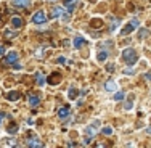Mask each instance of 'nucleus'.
Instances as JSON below:
<instances>
[{"mask_svg": "<svg viewBox=\"0 0 151 148\" xmlns=\"http://www.w3.org/2000/svg\"><path fill=\"white\" fill-rule=\"evenodd\" d=\"M122 58H124V61L127 64H135L137 60H138V55H137V52L134 48H125L124 52H122Z\"/></svg>", "mask_w": 151, "mask_h": 148, "instance_id": "f257e3e1", "label": "nucleus"}, {"mask_svg": "<svg viewBox=\"0 0 151 148\" xmlns=\"http://www.w3.org/2000/svg\"><path fill=\"white\" fill-rule=\"evenodd\" d=\"M45 21H47V16H45V12H42V10H39L32 15V23L34 24H44Z\"/></svg>", "mask_w": 151, "mask_h": 148, "instance_id": "f03ea898", "label": "nucleus"}, {"mask_svg": "<svg viewBox=\"0 0 151 148\" xmlns=\"http://www.w3.org/2000/svg\"><path fill=\"white\" fill-rule=\"evenodd\" d=\"M138 24H140V21H138V19H132L130 23H129L127 26H125L124 29H122V32H121V34H122V35H127V34H130V32L134 31L135 27L138 26Z\"/></svg>", "mask_w": 151, "mask_h": 148, "instance_id": "7ed1b4c3", "label": "nucleus"}, {"mask_svg": "<svg viewBox=\"0 0 151 148\" xmlns=\"http://www.w3.org/2000/svg\"><path fill=\"white\" fill-rule=\"evenodd\" d=\"M27 147H31V148L39 147V148H40V147H44V143H42L37 137H29V139H27Z\"/></svg>", "mask_w": 151, "mask_h": 148, "instance_id": "20e7f679", "label": "nucleus"}, {"mask_svg": "<svg viewBox=\"0 0 151 148\" xmlns=\"http://www.w3.org/2000/svg\"><path fill=\"white\" fill-rule=\"evenodd\" d=\"M12 3L18 8H27L31 5V0H12Z\"/></svg>", "mask_w": 151, "mask_h": 148, "instance_id": "39448f33", "label": "nucleus"}, {"mask_svg": "<svg viewBox=\"0 0 151 148\" xmlns=\"http://www.w3.org/2000/svg\"><path fill=\"white\" fill-rule=\"evenodd\" d=\"M63 2H64V5H66L68 12H69V13H73V12H74V8H76V5H77V2H79V0H63Z\"/></svg>", "mask_w": 151, "mask_h": 148, "instance_id": "423d86ee", "label": "nucleus"}, {"mask_svg": "<svg viewBox=\"0 0 151 148\" xmlns=\"http://www.w3.org/2000/svg\"><path fill=\"white\" fill-rule=\"evenodd\" d=\"M16 60H18V53H16V52H10L8 55H6V58H5V61H3V63H5V64H10V63H15Z\"/></svg>", "mask_w": 151, "mask_h": 148, "instance_id": "0eeeda50", "label": "nucleus"}, {"mask_svg": "<svg viewBox=\"0 0 151 148\" xmlns=\"http://www.w3.org/2000/svg\"><path fill=\"white\" fill-rule=\"evenodd\" d=\"M61 13H64L63 12V6H55V8L50 10V18H52V19H53V18H58Z\"/></svg>", "mask_w": 151, "mask_h": 148, "instance_id": "6e6552de", "label": "nucleus"}, {"mask_svg": "<svg viewBox=\"0 0 151 148\" xmlns=\"http://www.w3.org/2000/svg\"><path fill=\"white\" fill-rule=\"evenodd\" d=\"M71 114V110H69V106H64V108H61V110L58 111V116L61 119H66L68 116Z\"/></svg>", "mask_w": 151, "mask_h": 148, "instance_id": "1a4fd4ad", "label": "nucleus"}, {"mask_svg": "<svg viewBox=\"0 0 151 148\" xmlns=\"http://www.w3.org/2000/svg\"><path fill=\"white\" fill-rule=\"evenodd\" d=\"M105 89L108 90V92H114V90L117 89V85H116V82H114V81H108L105 84Z\"/></svg>", "mask_w": 151, "mask_h": 148, "instance_id": "9d476101", "label": "nucleus"}, {"mask_svg": "<svg viewBox=\"0 0 151 148\" xmlns=\"http://www.w3.org/2000/svg\"><path fill=\"white\" fill-rule=\"evenodd\" d=\"M87 44V40H85V39H82V37H76L74 39V47L76 48H81L82 45H85Z\"/></svg>", "mask_w": 151, "mask_h": 148, "instance_id": "9b49d317", "label": "nucleus"}, {"mask_svg": "<svg viewBox=\"0 0 151 148\" xmlns=\"http://www.w3.org/2000/svg\"><path fill=\"white\" fill-rule=\"evenodd\" d=\"M48 82H50V84H53V85H55V84H58V82H60V74H58V73L52 74V76L48 77Z\"/></svg>", "mask_w": 151, "mask_h": 148, "instance_id": "f8f14e48", "label": "nucleus"}, {"mask_svg": "<svg viewBox=\"0 0 151 148\" xmlns=\"http://www.w3.org/2000/svg\"><path fill=\"white\" fill-rule=\"evenodd\" d=\"M12 24L15 27H21V26H23V19L18 18V16H15V18H12Z\"/></svg>", "mask_w": 151, "mask_h": 148, "instance_id": "ddd939ff", "label": "nucleus"}, {"mask_svg": "<svg viewBox=\"0 0 151 148\" xmlns=\"http://www.w3.org/2000/svg\"><path fill=\"white\" fill-rule=\"evenodd\" d=\"M29 103H31V106H37V105L40 103V98L35 97V95H31L29 97Z\"/></svg>", "mask_w": 151, "mask_h": 148, "instance_id": "4468645a", "label": "nucleus"}, {"mask_svg": "<svg viewBox=\"0 0 151 148\" xmlns=\"http://www.w3.org/2000/svg\"><path fill=\"white\" fill-rule=\"evenodd\" d=\"M6 98H8V100H13V102H15V100L19 98V93H18V92H10L8 95H6Z\"/></svg>", "mask_w": 151, "mask_h": 148, "instance_id": "2eb2a0df", "label": "nucleus"}, {"mask_svg": "<svg viewBox=\"0 0 151 148\" xmlns=\"http://www.w3.org/2000/svg\"><path fill=\"white\" fill-rule=\"evenodd\" d=\"M108 58V52H105V50H101V52L98 53V61H105Z\"/></svg>", "mask_w": 151, "mask_h": 148, "instance_id": "dca6fc26", "label": "nucleus"}, {"mask_svg": "<svg viewBox=\"0 0 151 148\" xmlns=\"http://www.w3.org/2000/svg\"><path fill=\"white\" fill-rule=\"evenodd\" d=\"M6 131H8V134H16L18 132V126L16 124H10Z\"/></svg>", "mask_w": 151, "mask_h": 148, "instance_id": "f3484780", "label": "nucleus"}, {"mask_svg": "<svg viewBox=\"0 0 151 148\" xmlns=\"http://www.w3.org/2000/svg\"><path fill=\"white\" fill-rule=\"evenodd\" d=\"M77 95H79V92H77L76 89H69V98H71V100H74Z\"/></svg>", "mask_w": 151, "mask_h": 148, "instance_id": "a211bd4d", "label": "nucleus"}, {"mask_svg": "<svg viewBox=\"0 0 151 148\" xmlns=\"http://www.w3.org/2000/svg\"><path fill=\"white\" fill-rule=\"evenodd\" d=\"M18 35V32H12V31H5V37L6 39H10V37H16Z\"/></svg>", "mask_w": 151, "mask_h": 148, "instance_id": "6ab92c4d", "label": "nucleus"}, {"mask_svg": "<svg viewBox=\"0 0 151 148\" xmlns=\"http://www.w3.org/2000/svg\"><path fill=\"white\" fill-rule=\"evenodd\" d=\"M101 132L105 134V135H111V134H113V129H111V127H103Z\"/></svg>", "mask_w": 151, "mask_h": 148, "instance_id": "aec40b11", "label": "nucleus"}, {"mask_svg": "<svg viewBox=\"0 0 151 148\" xmlns=\"http://www.w3.org/2000/svg\"><path fill=\"white\" fill-rule=\"evenodd\" d=\"M117 24H119V19H116V21H114V23H113V24H111V27H109V31H111V32H114V31H116V29H117Z\"/></svg>", "mask_w": 151, "mask_h": 148, "instance_id": "412c9836", "label": "nucleus"}, {"mask_svg": "<svg viewBox=\"0 0 151 148\" xmlns=\"http://www.w3.org/2000/svg\"><path fill=\"white\" fill-rule=\"evenodd\" d=\"M37 82H39V85H44V76H42L40 73H37Z\"/></svg>", "mask_w": 151, "mask_h": 148, "instance_id": "4be33fe9", "label": "nucleus"}, {"mask_svg": "<svg viewBox=\"0 0 151 148\" xmlns=\"http://www.w3.org/2000/svg\"><path fill=\"white\" fill-rule=\"evenodd\" d=\"M122 98H124V92H117L114 95V100H122Z\"/></svg>", "mask_w": 151, "mask_h": 148, "instance_id": "5701e85b", "label": "nucleus"}, {"mask_svg": "<svg viewBox=\"0 0 151 148\" xmlns=\"http://www.w3.org/2000/svg\"><path fill=\"white\" fill-rule=\"evenodd\" d=\"M95 134V127L93 126H88V129H87V135H93Z\"/></svg>", "mask_w": 151, "mask_h": 148, "instance_id": "b1692460", "label": "nucleus"}, {"mask_svg": "<svg viewBox=\"0 0 151 148\" xmlns=\"http://www.w3.org/2000/svg\"><path fill=\"white\" fill-rule=\"evenodd\" d=\"M145 35H146V31H145V29H142V31L138 32V37H140V39H143Z\"/></svg>", "mask_w": 151, "mask_h": 148, "instance_id": "393cba45", "label": "nucleus"}, {"mask_svg": "<svg viewBox=\"0 0 151 148\" xmlns=\"http://www.w3.org/2000/svg\"><path fill=\"white\" fill-rule=\"evenodd\" d=\"M124 74H134V69L129 68V69H124Z\"/></svg>", "mask_w": 151, "mask_h": 148, "instance_id": "a878e982", "label": "nucleus"}, {"mask_svg": "<svg viewBox=\"0 0 151 148\" xmlns=\"http://www.w3.org/2000/svg\"><path fill=\"white\" fill-rule=\"evenodd\" d=\"M106 69L109 71V73H113V71H114V66H113V64H108V66H106Z\"/></svg>", "mask_w": 151, "mask_h": 148, "instance_id": "bb28decb", "label": "nucleus"}, {"mask_svg": "<svg viewBox=\"0 0 151 148\" xmlns=\"http://www.w3.org/2000/svg\"><path fill=\"white\" fill-rule=\"evenodd\" d=\"M125 110H127V111H129V110H132V103H130V102L125 103Z\"/></svg>", "mask_w": 151, "mask_h": 148, "instance_id": "cd10ccee", "label": "nucleus"}, {"mask_svg": "<svg viewBox=\"0 0 151 148\" xmlns=\"http://www.w3.org/2000/svg\"><path fill=\"white\" fill-rule=\"evenodd\" d=\"M3 53H5V47H3V45H0V56H2Z\"/></svg>", "mask_w": 151, "mask_h": 148, "instance_id": "c85d7f7f", "label": "nucleus"}, {"mask_svg": "<svg viewBox=\"0 0 151 148\" xmlns=\"http://www.w3.org/2000/svg\"><path fill=\"white\" fill-rule=\"evenodd\" d=\"M13 64H15V69H21V64L19 63H16V61H15Z\"/></svg>", "mask_w": 151, "mask_h": 148, "instance_id": "c756f323", "label": "nucleus"}, {"mask_svg": "<svg viewBox=\"0 0 151 148\" xmlns=\"http://www.w3.org/2000/svg\"><path fill=\"white\" fill-rule=\"evenodd\" d=\"M58 63H63V64H64V63H66V60H64L63 56H60V58H58Z\"/></svg>", "mask_w": 151, "mask_h": 148, "instance_id": "7c9ffc66", "label": "nucleus"}, {"mask_svg": "<svg viewBox=\"0 0 151 148\" xmlns=\"http://www.w3.org/2000/svg\"><path fill=\"white\" fill-rule=\"evenodd\" d=\"M146 79H148V81H151V71H148V73H146V76H145Z\"/></svg>", "mask_w": 151, "mask_h": 148, "instance_id": "2f4dec72", "label": "nucleus"}, {"mask_svg": "<svg viewBox=\"0 0 151 148\" xmlns=\"http://www.w3.org/2000/svg\"><path fill=\"white\" fill-rule=\"evenodd\" d=\"M2 119H3V114L0 113V124H2Z\"/></svg>", "mask_w": 151, "mask_h": 148, "instance_id": "473e14b6", "label": "nucleus"}, {"mask_svg": "<svg viewBox=\"0 0 151 148\" xmlns=\"http://www.w3.org/2000/svg\"><path fill=\"white\" fill-rule=\"evenodd\" d=\"M146 132H148V134H151V127H148V131H146Z\"/></svg>", "mask_w": 151, "mask_h": 148, "instance_id": "72a5a7b5", "label": "nucleus"}, {"mask_svg": "<svg viewBox=\"0 0 151 148\" xmlns=\"http://www.w3.org/2000/svg\"><path fill=\"white\" fill-rule=\"evenodd\" d=\"M48 2H58V0H48Z\"/></svg>", "mask_w": 151, "mask_h": 148, "instance_id": "f704fd0d", "label": "nucleus"}]
</instances>
